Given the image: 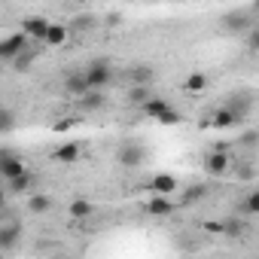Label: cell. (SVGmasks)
I'll return each instance as SVG.
<instances>
[{"label": "cell", "instance_id": "1", "mask_svg": "<svg viewBox=\"0 0 259 259\" xmlns=\"http://www.w3.org/2000/svg\"><path fill=\"white\" fill-rule=\"evenodd\" d=\"M138 110H141V116H147V119H153V122H159V125H180V122H183L180 110H177L171 101L156 98V95H150Z\"/></svg>", "mask_w": 259, "mask_h": 259}, {"label": "cell", "instance_id": "2", "mask_svg": "<svg viewBox=\"0 0 259 259\" xmlns=\"http://www.w3.org/2000/svg\"><path fill=\"white\" fill-rule=\"evenodd\" d=\"M82 76H85V82H89V89H107L110 82H113V61L110 58H95V61H89V67L82 70Z\"/></svg>", "mask_w": 259, "mask_h": 259}, {"label": "cell", "instance_id": "3", "mask_svg": "<svg viewBox=\"0 0 259 259\" xmlns=\"http://www.w3.org/2000/svg\"><path fill=\"white\" fill-rule=\"evenodd\" d=\"M253 25H256L253 10H232V13H226V16L220 19V28H223L226 34H244V31L253 28Z\"/></svg>", "mask_w": 259, "mask_h": 259}, {"label": "cell", "instance_id": "4", "mask_svg": "<svg viewBox=\"0 0 259 259\" xmlns=\"http://www.w3.org/2000/svg\"><path fill=\"white\" fill-rule=\"evenodd\" d=\"M232 162H235V156H229L226 150H210V153L204 156L201 168H204L207 177H226L229 168H232Z\"/></svg>", "mask_w": 259, "mask_h": 259}, {"label": "cell", "instance_id": "5", "mask_svg": "<svg viewBox=\"0 0 259 259\" xmlns=\"http://www.w3.org/2000/svg\"><path fill=\"white\" fill-rule=\"evenodd\" d=\"M144 159H147V150H144L138 141H125V144L116 150V162H119L122 168H141Z\"/></svg>", "mask_w": 259, "mask_h": 259}, {"label": "cell", "instance_id": "6", "mask_svg": "<svg viewBox=\"0 0 259 259\" xmlns=\"http://www.w3.org/2000/svg\"><path fill=\"white\" fill-rule=\"evenodd\" d=\"M241 122H244V119H241L232 107H220V110L210 113V119H207L204 125H210L213 132H229V128H238Z\"/></svg>", "mask_w": 259, "mask_h": 259}, {"label": "cell", "instance_id": "7", "mask_svg": "<svg viewBox=\"0 0 259 259\" xmlns=\"http://www.w3.org/2000/svg\"><path fill=\"white\" fill-rule=\"evenodd\" d=\"M31 40L19 31V34H7V37H0V61H13L22 49H28Z\"/></svg>", "mask_w": 259, "mask_h": 259}, {"label": "cell", "instance_id": "8", "mask_svg": "<svg viewBox=\"0 0 259 259\" xmlns=\"http://www.w3.org/2000/svg\"><path fill=\"white\" fill-rule=\"evenodd\" d=\"M49 19L46 16H28L25 22H22V34L31 40V43H43V37H46V31H49Z\"/></svg>", "mask_w": 259, "mask_h": 259}, {"label": "cell", "instance_id": "9", "mask_svg": "<svg viewBox=\"0 0 259 259\" xmlns=\"http://www.w3.org/2000/svg\"><path fill=\"white\" fill-rule=\"evenodd\" d=\"M253 104H256V98H253V92H235V95H229V101H226V107H232L241 119H247L250 113H253Z\"/></svg>", "mask_w": 259, "mask_h": 259}, {"label": "cell", "instance_id": "10", "mask_svg": "<svg viewBox=\"0 0 259 259\" xmlns=\"http://www.w3.org/2000/svg\"><path fill=\"white\" fill-rule=\"evenodd\" d=\"M144 210H147L150 217H171V213L177 210V204L171 201V195H153V198L144 204Z\"/></svg>", "mask_w": 259, "mask_h": 259}, {"label": "cell", "instance_id": "11", "mask_svg": "<svg viewBox=\"0 0 259 259\" xmlns=\"http://www.w3.org/2000/svg\"><path fill=\"white\" fill-rule=\"evenodd\" d=\"M147 189H153L156 195H174V192L180 189V180H177L174 174H156Z\"/></svg>", "mask_w": 259, "mask_h": 259}, {"label": "cell", "instance_id": "12", "mask_svg": "<svg viewBox=\"0 0 259 259\" xmlns=\"http://www.w3.org/2000/svg\"><path fill=\"white\" fill-rule=\"evenodd\" d=\"M207 195H210V186H207V183H192V186L183 189L180 204H183V207H192V204H201Z\"/></svg>", "mask_w": 259, "mask_h": 259}, {"label": "cell", "instance_id": "13", "mask_svg": "<svg viewBox=\"0 0 259 259\" xmlns=\"http://www.w3.org/2000/svg\"><path fill=\"white\" fill-rule=\"evenodd\" d=\"M19 238H22V226H19V223H7V226H0V253L16 250Z\"/></svg>", "mask_w": 259, "mask_h": 259}, {"label": "cell", "instance_id": "14", "mask_svg": "<svg viewBox=\"0 0 259 259\" xmlns=\"http://www.w3.org/2000/svg\"><path fill=\"white\" fill-rule=\"evenodd\" d=\"M250 232V226H247V217H238V213H232V217H226L223 220V235L226 238H244Z\"/></svg>", "mask_w": 259, "mask_h": 259}, {"label": "cell", "instance_id": "15", "mask_svg": "<svg viewBox=\"0 0 259 259\" xmlns=\"http://www.w3.org/2000/svg\"><path fill=\"white\" fill-rule=\"evenodd\" d=\"M104 104H107V95H104V89H89L85 95H79V107H82L85 113H98Z\"/></svg>", "mask_w": 259, "mask_h": 259}, {"label": "cell", "instance_id": "16", "mask_svg": "<svg viewBox=\"0 0 259 259\" xmlns=\"http://www.w3.org/2000/svg\"><path fill=\"white\" fill-rule=\"evenodd\" d=\"M235 213H238V217H247V220L256 217V213H259V189H250V192L235 204Z\"/></svg>", "mask_w": 259, "mask_h": 259}, {"label": "cell", "instance_id": "17", "mask_svg": "<svg viewBox=\"0 0 259 259\" xmlns=\"http://www.w3.org/2000/svg\"><path fill=\"white\" fill-rule=\"evenodd\" d=\"M64 92H67V95H73V98H79V95H85V92H89V82H85L82 70H73V73H67V76H64Z\"/></svg>", "mask_w": 259, "mask_h": 259}, {"label": "cell", "instance_id": "18", "mask_svg": "<svg viewBox=\"0 0 259 259\" xmlns=\"http://www.w3.org/2000/svg\"><path fill=\"white\" fill-rule=\"evenodd\" d=\"M79 156H82V147H79L76 141H67V144H61V147L55 150V159L64 162V165H76Z\"/></svg>", "mask_w": 259, "mask_h": 259}, {"label": "cell", "instance_id": "19", "mask_svg": "<svg viewBox=\"0 0 259 259\" xmlns=\"http://www.w3.org/2000/svg\"><path fill=\"white\" fill-rule=\"evenodd\" d=\"M34 183H37V177L25 168L22 174H16L13 180H7V189H10V192H16V195H22V192H31V186H34Z\"/></svg>", "mask_w": 259, "mask_h": 259}, {"label": "cell", "instance_id": "20", "mask_svg": "<svg viewBox=\"0 0 259 259\" xmlns=\"http://www.w3.org/2000/svg\"><path fill=\"white\" fill-rule=\"evenodd\" d=\"M207 85H210V79H207V73H201V70H195V73H189V76L183 79V92H186V95H201Z\"/></svg>", "mask_w": 259, "mask_h": 259}, {"label": "cell", "instance_id": "21", "mask_svg": "<svg viewBox=\"0 0 259 259\" xmlns=\"http://www.w3.org/2000/svg\"><path fill=\"white\" fill-rule=\"evenodd\" d=\"M67 213H70V220H89V217L95 213V204H92L89 198H73V201L67 204Z\"/></svg>", "mask_w": 259, "mask_h": 259}, {"label": "cell", "instance_id": "22", "mask_svg": "<svg viewBox=\"0 0 259 259\" xmlns=\"http://www.w3.org/2000/svg\"><path fill=\"white\" fill-rule=\"evenodd\" d=\"M37 61V49L34 46H28V49H22L13 61H10V67L13 70H19V73H25V70H31V64Z\"/></svg>", "mask_w": 259, "mask_h": 259}, {"label": "cell", "instance_id": "23", "mask_svg": "<svg viewBox=\"0 0 259 259\" xmlns=\"http://www.w3.org/2000/svg\"><path fill=\"white\" fill-rule=\"evenodd\" d=\"M67 37H70V31H67L64 25H49V31H46V37H43V43H46V46H64V43H67Z\"/></svg>", "mask_w": 259, "mask_h": 259}, {"label": "cell", "instance_id": "24", "mask_svg": "<svg viewBox=\"0 0 259 259\" xmlns=\"http://www.w3.org/2000/svg\"><path fill=\"white\" fill-rule=\"evenodd\" d=\"M22 171H25L22 156H13V159H4V162H0V177H4V180H13V177L22 174Z\"/></svg>", "mask_w": 259, "mask_h": 259}, {"label": "cell", "instance_id": "25", "mask_svg": "<svg viewBox=\"0 0 259 259\" xmlns=\"http://www.w3.org/2000/svg\"><path fill=\"white\" fill-rule=\"evenodd\" d=\"M28 210H31V213H49V210H52V198H49L46 192H34V195L28 198Z\"/></svg>", "mask_w": 259, "mask_h": 259}, {"label": "cell", "instance_id": "26", "mask_svg": "<svg viewBox=\"0 0 259 259\" xmlns=\"http://www.w3.org/2000/svg\"><path fill=\"white\" fill-rule=\"evenodd\" d=\"M128 76H132V82H141V85H150V82H153V76H156V70H153L150 64H135L132 70H128Z\"/></svg>", "mask_w": 259, "mask_h": 259}, {"label": "cell", "instance_id": "27", "mask_svg": "<svg viewBox=\"0 0 259 259\" xmlns=\"http://www.w3.org/2000/svg\"><path fill=\"white\" fill-rule=\"evenodd\" d=\"M150 95H153V89H150V85L132 82V89H128V95H125V98H128V104H135V107H141V104H144V101H147Z\"/></svg>", "mask_w": 259, "mask_h": 259}, {"label": "cell", "instance_id": "28", "mask_svg": "<svg viewBox=\"0 0 259 259\" xmlns=\"http://www.w3.org/2000/svg\"><path fill=\"white\" fill-rule=\"evenodd\" d=\"M16 125H19V116H16V110H10V107H0V135H10V132H16Z\"/></svg>", "mask_w": 259, "mask_h": 259}, {"label": "cell", "instance_id": "29", "mask_svg": "<svg viewBox=\"0 0 259 259\" xmlns=\"http://www.w3.org/2000/svg\"><path fill=\"white\" fill-rule=\"evenodd\" d=\"M229 174H235V180H253L256 168H253V162H232Z\"/></svg>", "mask_w": 259, "mask_h": 259}, {"label": "cell", "instance_id": "30", "mask_svg": "<svg viewBox=\"0 0 259 259\" xmlns=\"http://www.w3.org/2000/svg\"><path fill=\"white\" fill-rule=\"evenodd\" d=\"M256 144H259V135H256V128H247V132L238 138V147H244V150H256Z\"/></svg>", "mask_w": 259, "mask_h": 259}, {"label": "cell", "instance_id": "31", "mask_svg": "<svg viewBox=\"0 0 259 259\" xmlns=\"http://www.w3.org/2000/svg\"><path fill=\"white\" fill-rule=\"evenodd\" d=\"M244 37H247V49H250V52H256V49H259V31H256V25H253V28H247V31H244Z\"/></svg>", "mask_w": 259, "mask_h": 259}, {"label": "cell", "instance_id": "32", "mask_svg": "<svg viewBox=\"0 0 259 259\" xmlns=\"http://www.w3.org/2000/svg\"><path fill=\"white\" fill-rule=\"evenodd\" d=\"M95 22H98L95 16H82V19H76V28H79V31H85V28H92Z\"/></svg>", "mask_w": 259, "mask_h": 259}, {"label": "cell", "instance_id": "33", "mask_svg": "<svg viewBox=\"0 0 259 259\" xmlns=\"http://www.w3.org/2000/svg\"><path fill=\"white\" fill-rule=\"evenodd\" d=\"M204 232H210V235H223V223H204Z\"/></svg>", "mask_w": 259, "mask_h": 259}, {"label": "cell", "instance_id": "34", "mask_svg": "<svg viewBox=\"0 0 259 259\" xmlns=\"http://www.w3.org/2000/svg\"><path fill=\"white\" fill-rule=\"evenodd\" d=\"M70 125H73V122H67V119H64V122H55V132H67Z\"/></svg>", "mask_w": 259, "mask_h": 259}, {"label": "cell", "instance_id": "35", "mask_svg": "<svg viewBox=\"0 0 259 259\" xmlns=\"http://www.w3.org/2000/svg\"><path fill=\"white\" fill-rule=\"evenodd\" d=\"M4 207H7V189L0 186V210H4Z\"/></svg>", "mask_w": 259, "mask_h": 259}]
</instances>
